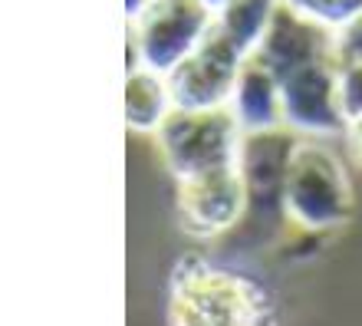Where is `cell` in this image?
<instances>
[{"instance_id": "obj_16", "label": "cell", "mask_w": 362, "mask_h": 326, "mask_svg": "<svg viewBox=\"0 0 362 326\" xmlns=\"http://www.w3.org/2000/svg\"><path fill=\"white\" fill-rule=\"evenodd\" d=\"M204 4H208V7H211V10H214V13H218V10H221V7H224V4H228V0H204Z\"/></svg>"}, {"instance_id": "obj_15", "label": "cell", "mask_w": 362, "mask_h": 326, "mask_svg": "<svg viewBox=\"0 0 362 326\" xmlns=\"http://www.w3.org/2000/svg\"><path fill=\"white\" fill-rule=\"evenodd\" d=\"M145 4H148V0H125V17L135 20L145 10Z\"/></svg>"}, {"instance_id": "obj_11", "label": "cell", "mask_w": 362, "mask_h": 326, "mask_svg": "<svg viewBox=\"0 0 362 326\" xmlns=\"http://www.w3.org/2000/svg\"><path fill=\"white\" fill-rule=\"evenodd\" d=\"M276 4H280V0H228V4L218 10L214 23L234 40V47H238L240 53L250 57V53L257 50L270 17H274Z\"/></svg>"}, {"instance_id": "obj_17", "label": "cell", "mask_w": 362, "mask_h": 326, "mask_svg": "<svg viewBox=\"0 0 362 326\" xmlns=\"http://www.w3.org/2000/svg\"><path fill=\"white\" fill-rule=\"evenodd\" d=\"M257 326H276V320H267V323H257Z\"/></svg>"}, {"instance_id": "obj_1", "label": "cell", "mask_w": 362, "mask_h": 326, "mask_svg": "<svg viewBox=\"0 0 362 326\" xmlns=\"http://www.w3.org/2000/svg\"><path fill=\"white\" fill-rule=\"evenodd\" d=\"M172 326H257L274 317V300L254 277L185 254L172 270Z\"/></svg>"}, {"instance_id": "obj_13", "label": "cell", "mask_w": 362, "mask_h": 326, "mask_svg": "<svg viewBox=\"0 0 362 326\" xmlns=\"http://www.w3.org/2000/svg\"><path fill=\"white\" fill-rule=\"evenodd\" d=\"M336 63L339 66L362 63V10L349 23H343L336 30Z\"/></svg>"}, {"instance_id": "obj_3", "label": "cell", "mask_w": 362, "mask_h": 326, "mask_svg": "<svg viewBox=\"0 0 362 326\" xmlns=\"http://www.w3.org/2000/svg\"><path fill=\"white\" fill-rule=\"evenodd\" d=\"M155 145L178 182L201 172L240 165L244 129L230 103L214 109H172L155 132Z\"/></svg>"}, {"instance_id": "obj_8", "label": "cell", "mask_w": 362, "mask_h": 326, "mask_svg": "<svg viewBox=\"0 0 362 326\" xmlns=\"http://www.w3.org/2000/svg\"><path fill=\"white\" fill-rule=\"evenodd\" d=\"M284 125L290 132L313 135H346V115L339 109V63L323 59L296 69L280 83Z\"/></svg>"}, {"instance_id": "obj_2", "label": "cell", "mask_w": 362, "mask_h": 326, "mask_svg": "<svg viewBox=\"0 0 362 326\" xmlns=\"http://www.w3.org/2000/svg\"><path fill=\"white\" fill-rule=\"evenodd\" d=\"M284 211L303 231H336L353 218L356 198L343 162L313 135L296 139L286 155Z\"/></svg>"}, {"instance_id": "obj_7", "label": "cell", "mask_w": 362, "mask_h": 326, "mask_svg": "<svg viewBox=\"0 0 362 326\" xmlns=\"http://www.w3.org/2000/svg\"><path fill=\"white\" fill-rule=\"evenodd\" d=\"M250 57L260 59L274 73L276 83H284L290 73L310 66V63L336 59V30L310 17L293 0H280Z\"/></svg>"}, {"instance_id": "obj_6", "label": "cell", "mask_w": 362, "mask_h": 326, "mask_svg": "<svg viewBox=\"0 0 362 326\" xmlns=\"http://www.w3.org/2000/svg\"><path fill=\"white\" fill-rule=\"evenodd\" d=\"M250 192L240 165L201 172L175 182V211L178 228L194 238H218L230 231L247 211Z\"/></svg>"}, {"instance_id": "obj_9", "label": "cell", "mask_w": 362, "mask_h": 326, "mask_svg": "<svg viewBox=\"0 0 362 326\" xmlns=\"http://www.w3.org/2000/svg\"><path fill=\"white\" fill-rule=\"evenodd\" d=\"M230 109L238 115L244 135H260L284 129V103H280V83L274 79L260 59L247 57L234 83Z\"/></svg>"}, {"instance_id": "obj_10", "label": "cell", "mask_w": 362, "mask_h": 326, "mask_svg": "<svg viewBox=\"0 0 362 326\" xmlns=\"http://www.w3.org/2000/svg\"><path fill=\"white\" fill-rule=\"evenodd\" d=\"M175 109L168 79L148 66L129 69L125 79V125L135 135H155L165 115Z\"/></svg>"}, {"instance_id": "obj_5", "label": "cell", "mask_w": 362, "mask_h": 326, "mask_svg": "<svg viewBox=\"0 0 362 326\" xmlns=\"http://www.w3.org/2000/svg\"><path fill=\"white\" fill-rule=\"evenodd\" d=\"M244 59H247V53H240L234 47V40L218 23H211L204 40L165 76L175 109L228 106Z\"/></svg>"}, {"instance_id": "obj_14", "label": "cell", "mask_w": 362, "mask_h": 326, "mask_svg": "<svg viewBox=\"0 0 362 326\" xmlns=\"http://www.w3.org/2000/svg\"><path fill=\"white\" fill-rule=\"evenodd\" d=\"M346 142H349V152H353V158L362 165V115H356L353 122L346 125Z\"/></svg>"}, {"instance_id": "obj_4", "label": "cell", "mask_w": 362, "mask_h": 326, "mask_svg": "<svg viewBox=\"0 0 362 326\" xmlns=\"http://www.w3.org/2000/svg\"><path fill=\"white\" fill-rule=\"evenodd\" d=\"M214 10L204 0H148L135 20H129L142 66L168 76L214 23Z\"/></svg>"}, {"instance_id": "obj_12", "label": "cell", "mask_w": 362, "mask_h": 326, "mask_svg": "<svg viewBox=\"0 0 362 326\" xmlns=\"http://www.w3.org/2000/svg\"><path fill=\"white\" fill-rule=\"evenodd\" d=\"M339 109L346 115V125L362 115V63L339 66Z\"/></svg>"}]
</instances>
